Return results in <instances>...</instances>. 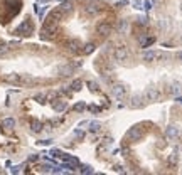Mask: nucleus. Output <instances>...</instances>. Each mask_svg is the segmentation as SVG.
I'll return each mask as SVG.
<instances>
[{"label": "nucleus", "instance_id": "obj_5", "mask_svg": "<svg viewBox=\"0 0 182 175\" xmlns=\"http://www.w3.org/2000/svg\"><path fill=\"white\" fill-rule=\"evenodd\" d=\"M179 128H177V126H169V128L165 130V136L169 140H177L179 138Z\"/></svg>", "mask_w": 182, "mask_h": 175}, {"label": "nucleus", "instance_id": "obj_16", "mask_svg": "<svg viewBox=\"0 0 182 175\" xmlns=\"http://www.w3.org/2000/svg\"><path fill=\"white\" fill-rule=\"evenodd\" d=\"M31 130H32V131H36V133H39V131L42 130V123H41V121H32V123H31Z\"/></svg>", "mask_w": 182, "mask_h": 175}, {"label": "nucleus", "instance_id": "obj_9", "mask_svg": "<svg viewBox=\"0 0 182 175\" xmlns=\"http://www.w3.org/2000/svg\"><path fill=\"white\" fill-rule=\"evenodd\" d=\"M19 31H20L24 36H31V34H32V26H31V22L26 20L20 27H19Z\"/></svg>", "mask_w": 182, "mask_h": 175}, {"label": "nucleus", "instance_id": "obj_28", "mask_svg": "<svg viewBox=\"0 0 182 175\" xmlns=\"http://www.w3.org/2000/svg\"><path fill=\"white\" fill-rule=\"evenodd\" d=\"M91 111H94V113H98L99 108H96V106H91Z\"/></svg>", "mask_w": 182, "mask_h": 175}, {"label": "nucleus", "instance_id": "obj_6", "mask_svg": "<svg viewBox=\"0 0 182 175\" xmlns=\"http://www.w3.org/2000/svg\"><path fill=\"white\" fill-rule=\"evenodd\" d=\"M130 106L132 108H140V106H143V96H142V94L132 96L130 98Z\"/></svg>", "mask_w": 182, "mask_h": 175}, {"label": "nucleus", "instance_id": "obj_10", "mask_svg": "<svg viewBox=\"0 0 182 175\" xmlns=\"http://www.w3.org/2000/svg\"><path fill=\"white\" fill-rule=\"evenodd\" d=\"M52 108L56 109V111H64V109L68 108V103L63 101V99H56V101L52 103Z\"/></svg>", "mask_w": 182, "mask_h": 175}, {"label": "nucleus", "instance_id": "obj_13", "mask_svg": "<svg viewBox=\"0 0 182 175\" xmlns=\"http://www.w3.org/2000/svg\"><path fill=\"white\" fill-rule=\"evenodd\" d=\"M68 47L71 52H78L79 51V42L78 41H69L68 42Z\"/></svg>", "mask_w": 182, "mask_h": 175}, {"label": "nucleus", "instance_id": "obj_1", "mask_svg": "<svg viewBox=\"0 0 182 175\" xmlns=\"http://www.w3.org/2000/svg\"><path fill=\"white\" fill-rule=\"evenodd\" d=\"M111 93H113V96H116L118 99H123L126 96V86L125 84H115L113 88H111Z\"/></svg>", "mask_w": 182, "mask_h": 175}, {"label": "nucleus", "instance_id": "obj_26", "mask_svg": "<svg viewBox=\"0 0 182 175\" xmlns=\"http://www.w3.org/2000/svg\"><path fill=\"white\" fill-rule=\"evenodd\" d=\"M115 172H120V174H121V172H123V167H120V165H116V167H115Z\"/></svg>", "mask_w": 182, "mask_h": 175}, {"label": "nucleus", "instance_id": "obj_21", "mask_svg": "<svg viewBox=\"0 0 182 175\" xmlns=\"http://www.w3.org/2000/svg\"><path fill=\"white\" fill-rule=\"evenodd\" d=\"M74 136H76L78 140H83L84 138V133L81 131V130H76V131H74Z\"/></svg>", "mask_w": 182, "mask_h": 175}, {"label": "nucleus", "instance_id": "obj_4", "mask_svg": "<svg viewBox=\"0 0 182 175\" xmlns=\"http://www.w3.org/2000/svg\"><path fill=\"white\" fill-rule=\"evenodd\" d=\"M126 56H128V51H126L125 47H116V49H115V59H116V61H125L126 59Z\"/></svg>", "mask_w": 182, "mask_h": 175}, {"label": "nucleus", "instance_id": "obj_2", "mask_svg": "<svg viewBox=\"0 0 182 175\" xmlns=\"http://www.w3.org/2000/svg\"><path fill=\"white\" fill-rule=\"evenodd\" d=\"M159 98H160V93H159L157 88H148V89L145 91V99L147 101L155 103V101H159Z\"/></svg>", "mask_w": 182, "mask_h": 175}, {"label": "nucleus", "instance_id": "obj_15", "mask_svg": "<svg viewBox=\"0 0 182 175\" xmlns=\"http://www.w3.org/2000/svg\"><path fill=\"white\" fill-rule=\"evenodd\" d=\"M169 91H170L174 96H179V94H181V84H172V86L169 88Z\"/></svg>", "mask_w": 182, "mask_h": 175}, {"label": "nucleus", "instance_id": "obj_14", "mask_svg": "<svg viewBox=\"0 0 182 175\" xmlns=\"http://www.w3.org/2000/svg\"><path fill=\"white\" fill-rule=\"evenodd\" d=\"M59 10L61 12H71L73 10V4H71V2H64V4H61Z\"/></svg>", "mask_w": 182, "mask_h": 175}, {"label": "nucleus", "instance_id": "obj_18", "mask_svg": "<svg viewBox=\"0 0 182 175\" xmlns=\"http://www.w3.org/2000/svg\"><path fill=\"white\" fill-rule=\"evenodd\" d=\"M153 41H155V39H153V37H148V39H142V46L143 47H148L150 46V44H153Z\"/></svg>", "mask_w": 182, "mask_h": 175}, {"label": "nucleus", "instance_id": "obj_8", "mask_svg": "<svg viewBox=\"0 0 182 175\" xmlns=\"http://www.w3.org/2000/svg\"><path fill=\"white\" fill-rule=\"evenodd\" d=\"M84 12H86V14H89V15H96V14H99V12H101V7L96 5V4H88V5L84 7Z\"/></svg>", "mask_w": 182, "mask_h": 175}, {"label": "nucleus", "instance_id": "obj_25", "mask_svg": "<svg viewBox=\"0 0 182 175\" xmlns=\"http://www.w3.org/2000/svg\"><path fill=\"white\" fill-rule=\"evenodd\" d=\"M79 88H81V81H74L73 82V89H76V91H78Z\"/></svg>", "mask_w": 182, "mask_h": 175}, {"label": "nucleus", "instance_id": "obj_24", "mask_svg": "<svg viewBox=\"0 0 182 175\" xmlns=\"http://www.w3.org/2000/svg\"><path fill=\"white\" fill-rule=\"evenodd\" d=\"M169 162H170V163H177V155H175V153H172V155H170V158H169Z\"/></svg>", "mask_w": 182, "mask_h": 175}, {"label": "nucleus", "instance_id": "obj_12", "mask_svg": "<svg viewBox=\"0 0 182 175\" xmlns=\"http://www.w3.org/2000/svg\"><path fill=\"white\" fill-rule=\"evenodd\" d=\"M73 66H61L57 69V72L61 74V76H69V74H73Z\"/></svg>", "mask_w": 182, "mask_h": 175}, {"label": "nucleus", "instance_id": "obj_29", "mask_svg": "<svg viewBox=\"0 0 182 175\" xmlns=\"http://www.w3.org/2000/svg\"><path fill=\"white\" fill-rule=\"evenodd\" d=\"M177 59H179V61H182V51L179 52V54H177Z\"/></svg>", "mask_w": 182, "mask_h": 175}, {"label": "nucleus", "instance_id": "obj_19", "mask_svg": "<svg viewBox=\"0 0 182 175\" xmlns=\"http://www.w3.org/2000/svg\"><path fill=\"white\" fill-rule=\"evenodd\" d=\"M88 88H89V89H91V91H94V93H98V91H99L98 84H96V82H94V81H88Z\"/></svg>", "mask_w": 182, "mask_h": 175}, {"label": "nucleus", "instance_id": "obj_17", "mask_svg": "<svg viewBox=\"0 0 182 175\" xmlns=\"http://www.w3.org/2000/svg\"><path fill=\"white\" fill-rule=\"evenodd\" d=\"M93 51H94V44H86V46L83 47V52H84V54H91Z\"/></svg>", "mask_w": 182, "mask_h": 175}, {"label": "nucleus", "instance_id": "obj_11", "mask_svg": "<svg viewBox=\"0 0 182 175\" xmlns=\"http://www.w3.org/2000/svg\"><path fill=\"white\" fill-rule=\"evenodd\" d=\"M157 57H159V54H157V52H153V51H145V52H143V61L152 62V61H155Z\"/></svg>", "mask_w": 182, "mask_h": 175}, {"label": "nucleus", "instance_id": "obj_20", "mask_svg": "<svg viewBox=\"0 0 182 175\" xmlns=\"http://www.w3.org/2000/svg\"><path fill=\"white\" fill-rule=\"evenodd\" d=\"M81 174L83 175H88V174H93V168L89 167V165H84L83 168H81Z\"/></svg>", "mask_w": 182, "mask_h": 175}, {"label": "nucleus", "instance_id": "obj_22", "mask_svg": "<svg viewBox=\"0 0 182 175\" xmlns=\"http://www.w3.org/2000/svg\"><path fill=\"white\" fill-rule=\"evenodd\" d=\"M89 130H91V131H98V130H99V123H89Z\"/></svg>", "mask_w": 182, "mask_h": 175}, {"label": "nucleus", "instance_id": "obj_3", "mask_svg": "<svg viewBox=\"0 0 182 175\" xmlns=\"http://www.w3.org/2000/svg\"><path fill=\"white\" fill-rule=\"evenodd\" d=\"M128 138H130L132 141L140 140L142 138V128L140 126H133V128H130V131H128Z\"/></svg>", "mask_w": 182, "mask_h": 175}, {"label": "nucleus", "instance_id": "obj_27", "mask_svg": "<svg viewBox=\"0 0 182 175\" xmlns=\"http://www.w3.org/2000/svg\"><path fill=\"white\" fill-rule=\"evenodd\" d=\"M175 101H177L179 104H182V96H181V94H179V96H175Z\"/></svg>", "mask_w": 182, "mask_h": 175}, {"label": "nucleus", "instance_id": "obj_23", "mask_svg": "<svg viewBox=\"0 0 182 175\" xmlns=\"http://www.w3.org/2000/svg\"><path fill=\"white\" fill-rule=\"evenodd\" d=\"M84 108H86V106H84V103H78L76 106H74V109H76V111H83Z\"/></svg>", "mask_w": 182, "mask_h": 175}, {"label": "nucleus", "instance_id": "obj_7", "mask_svg": "<svg viewBox=\"0 0 182 175\" xmlns=\"http://www.w3.org/2000/svg\"><path fill=\"white\" fill-rule=\"evenodd\" d=\"M96 31H98V34H101V36H108L110 32H111V26H110L108 22H101V24L96 27Z\"/></svg>", "mask_w": 182, "mask_h": 175}]
</instances>
